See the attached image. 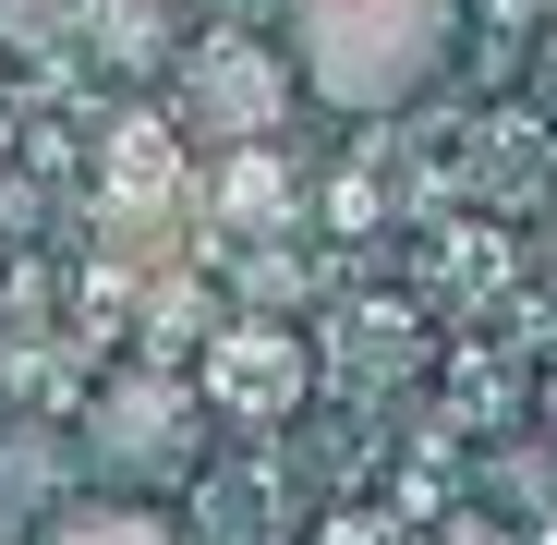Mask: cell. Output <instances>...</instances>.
I'll use <instances>...</instances> for the list:
<instances>
[{
	"label": "cell",
	"instance_id": "obj_1",
	"mask_svg": "<svg viewBox=\"0 0 557 545\" xmlns=\"http://www.w3.org/2000/svg\"><path fill=\"white\" fill-rule=\"evenodd\" d=\"M278 49L327 122H388L460 61V0H278Z\"/></svg>",
	"mask_w": 557,
	"mask_h": 545
},
{
	"label": "cell",
	"instance_id": "obj_7",
	"mask_svg": "<svg viewBox=\"0 0 557 545\" xmlns=\"http://www.w3.org/2000/svg\"><path fill=\"white\" fill-rule=\"evenodd\" d=\"M533 98H545V110H557V25H545V37H533Z\"/></svg>",
	"mask_w": 557,
	"mask_h": 545
},
{
	"label": "cell",
	"instance_id": "obj_5",
	"mask_svg": "<svg viewBox=\"0 0 557 545\" xmlns=\"http://www.w3.org/2000/svg\"><path fill=\"white\" fill-rule=\"evenodd\" d=\"M37 545H182V521H170L158 497H134V485H98L85 509H49Z\"/></svg>",
	"mask_w": 557,
	"mask_h": 545
},
{
	"label": "cell",
	"instance_id": "obj_2",
	"mask_svg": "<svg viewBox=\"0 0 557 545\" xmlns=\"http://www.w3.org/2000/svg\"><path fill=\"white\" fill-rule=\"evenodd\" d=\"M207 461V388L170 376V363H122V376H98V400H85V473L98 485H182Z\"/></svg>",
	"mask_w": 557,
	"mask_h": 545
},
{
	"label": "cell",
	"instance_id": "obj_4",
	"mask_svg": "<svg viewBox=\"0 0 557 545\" xmlns=\"http://www.w3.org/2000/svg\"><path fill=\"white\" fill-rule=\"evenodd\" d=\"M315 388V363H304V339L292 327H243L231 351H219V412H255V424H278Z\"/></svg>",
	"mask_w": 557,
	"mask_h": 545
},
{
	"label": "cell",
	"instance_id": "obj_3",
	"mask_svg": "<svg viewBox=\"0 0 557 545\" xmlns=\"http://www.w3.org/2000/svg\"><path fill=\"white\" fill-rule=\"evenodd\" d=\"M292 98H304V85H292V49H243V37L182 49V73H170V110H182L195 146H219V134L243 146V134H267Z\"/></svg>",
	"mask_w": 557,
	"mask_h": 545
},
{
	"label": "cell",
	"instance_id": "obj_6",
	"mask_svg": "<svg viewBox=\"0 0 557 545\" xmlns=\"http://www.w3.org/2000/svg\"><path fill=\"white\" fill-rule=\"evenodd\" d=\"M13 497H25V509L49 497V448H37V436H0V509H13Z\"/></svg>",
	"mask_w": 557,
	"mask_h": 545
},
{
	"label": "cell",
	"instance_id": "obj_8",
	"mask_svg": "<svg viewBox=\"0 0 557 545\" xmlns=\"http://www.w3.org/2000/svg\"><path fill=\"white\" fill-rule=\"evenodd\" d=\"M545 292H557V207H545Z\"/></svg>",
	"mask_w": 557,
	"mask_h": 545
}]
</instances>
